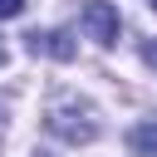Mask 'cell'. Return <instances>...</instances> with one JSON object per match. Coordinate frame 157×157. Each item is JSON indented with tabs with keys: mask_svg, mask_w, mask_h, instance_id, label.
Returning <instances> with one entry per match:
<instances>
[{
	"mask_svg": "<svg viewBox=\"0 0 157 157\" xmlns=\"http://www.w3.org/2000/svg\"><path fill=\"white\" fill-rule=\"evenodd\" d=\"M78 25H83V34H88L93 44H113V39H118V29H123L118 5H108V0H88V5L78 10Z\"/></svg>",
	"mask_w": 157,
	"mask_h": 157,
	"instance_id": "obj_1",
	"label": "cell"
},
{
	"mask_svg": "<svg viewBox=\"0 0 157 157\" xmlns=\"http://www.w3.org/2000/svg\"><path fill=\"white\" fill-rule=\"evenodd\" d=\"M49 128H54L59 137H69V142H88V137L98 132V123L88 118V108H78V113H74L69 103H59V108L49 113Z\"/></svg>",
	"mask_w": 157,
	"mask_h": 157,
	"instance_id": "obj_2",
	"label": "cell"
},
{
	"mask_svg": "<svg viewBox=\"0 0 157 157\" xmlns=\"http://www.w3.org/2000/svg\"><path fill=\"white\" fill-rule=\"evenodd\" d=\"M29 54H49V59H74V44H69V34H59V29H34L29 34Z\"/></svg>",
	"mask_w": 157,
	"mask_h": 157,
	"instance_id": "obj_3",
	"label": "cell"
},
{
	"mask_svg": "<svg viewBox=\"0 0 157 157\" xmlns=\"http://www.w3.org/2000/svg\"><path fill=\"white\" fill-rule=\"evenodd\" d=\"M128 142H132V157H157V123H137Z\"/></svg>",
	"mask_w": 157,
	"mask_h": 157,
	"instance_id": "obj_4",
	"label": "cell"
},
{
	"mask_svg": "<svg viewBox=\"0 0 157 157\" xmlns=\"http://www.w3.org/2000/svg\"><path fill=\"white\" fill-rule=\"evenodd\" d=\"M20 10H25V0H0V20H15Z\"/></svg>",
	"mask_w": 157,
	"mask_h": 157,
	"instance_id": "obj_5",
	"label": "cell"
},
{
	"mask_svg": "<svg viewBox=\"0 0 157 157\" xmlns=\"http://www.w3.org/2000/svg\"><path fill=\"white\" fill-rule=\"evenodd\" d=\"M142 59H147V64L157 69V39H147V44H142Z\"/></svg>",
	"mask_w": 157,
	"mask_h": 157,
	"instance_id": "obj_6",
	"label": "cell"
},
{
	"mask_svg": "<svg viewBox=\"0 0 157 157\" xmlns=\"http://www.w3.org/2000/svg\"><path fill=\"white\" fill-rule=\"evenodd\" d=\"M0 64H5V49H0Z\"/></svg>",
	"mask_w": 157,
	"mask_h": 157,
	"instance_id": "obj_7",
	"label": "cell"
},
{
	"mask_svg": "<svg viewBox=\"0 0 157 157\" xmlns=\"http://www.w3.org/2000/svg\"><path fill=\"white\" fill-rule=\"evenodd\" d=\"M147 5H152V10H157V0H147Z\"/></svg>",
	"mask_w": 157,
	"mask_h": 157,
	"instance_id": "obj_8",
	"label": "cell"
}]
</instances>
